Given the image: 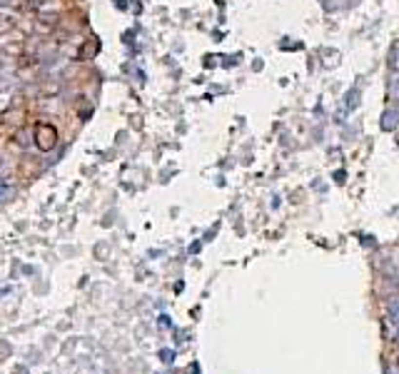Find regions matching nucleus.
Here are the masks:
<instances>
[{
	"instance_id": "nucleus-1",
	"label": "nucleus",
	"mask_w": 399,
	"mask_h": 374,
	"mask_svg": "<svg viewBox=\"0 0 399 374\" xmlns=\"http://www.w3.org/2000/svg\"><path fill=\"white\" fill-rule=\"evenodd\" d=\"M162 357H165V362H172L170 357H175V355H172V352H167V349H165V352H162Z\"/></svg>"
}]
</instances>
